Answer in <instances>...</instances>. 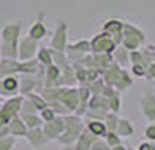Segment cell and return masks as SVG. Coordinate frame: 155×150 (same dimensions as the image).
I'll return each mask as SVG.
<instances>
[{
    "instance_id": "obj_12",
    "label": "cell",
    "mask_w": 155,
    "mask_h": 150,
    "mask_svg": "<svg viewBox=\"0 0 155 150\" xmlns=\"http://www.w3.org/2000/svg\"><path fill=\"white\" fill-rule=\"evenodd\" d=\"M19 89V79L16 75H7L0 80V94H14Z\"/></svg>"
},
{
    "instance_id": "obj_3",
    "label": "cell",
    "mask_w": 155,
    "mask_h": 150,
    "mask_svg": "<svg viewBox=\"0 0 155 150\" xmlns=\"http://www.w3.org/2000/svg\"><path fill=\"white\" fill-rule=\"evenodd\" d=\"M89 44H91V52H106V54H112L113 49L117 47V44L112 38V35L106 33V32H101L98 35H94L92 40H89Z\"/></svg>"
},
{
    "instance_id": "obj_6",
    "label": "cell",
    "mask_w": 155,
    "mask_h": 150,
    "mask_svg": "<svg viewBox=\"0 0 155 150\" xmlns=\"http://www.w3.org/2000/svg\"><path fill=\"white\" fill-rule=\"evenodd\" d=\"M21 103H23V98H19V96H14L9 101H5L0 107V124H5V122L12 121L14 115L21 110Z\"/></svg>"
},
{
    "instance_id": "obj_2",
    "label": "cell",
    "mask_w": 155,
    "mask_h": 150,
    "mask_svg": "<svg viewBox=\"0 0 155 150\" xmlns=\"http://www.w3.org/2000/svg\"><path fill=\"white\" fill-rule=\"evenodd\" d=\"M68 45V21L66 19H59L56 25V30L51 38V49L52 51H66Z\"/></svg>"
},
{
    "instance_id": "obj_22",
    "label": "cell",
    "mask_w": 155,
    "mask_h": 150,
    "mask_svg": "<svg viewBox=\"0 0 155 150\" xmlns=\"http://www.w3.org/2000/svg\"><path fill=\"white\" fill-rule=\"evenodd\" d=\"M112 150H127V148L124 147V145H120V143H119V145H115V147H112Z\"/></svg>"
},
{
    "instance_id": "obj_10",
    "label": "cell",
    "mask_w": 155,
    "mask_h": 150,
    "mask_svg": "<svg viewBox=\"0 0 155 150\" xmlns=\"http://www.w3.org/2000/svg\"><path fill=\"white\" fill-rule=\"evenodd\" d=\"M122 28H124V21H122V19H117V18L106 19V21L103 23V32L110 33L117 45L122 42Z\"/></svg>"
},
{
    "instance_id": "obj_16",
    "label": "cell",
    "mask_w": 155,
    "mask_h": 150,
    "mask_svg": "<svg viewBox=\"0 0 155 150\" xmlns=\"http://www.w3.org/2000/svg\"><path fill=\"white\" fill-rule=\"evenodd\" d=\"M113 58H115L117 65H120V66H126V65L129 63V51H127L122 44H119V45L113 49Z\"/></svg>"
},
{
    "instance_id": "obj_8",
    "label": "cell",
    "mask_w": 155,
    "mask_h": 150,
    "mask_svg": "<svg viewBox=\"0 0 155 150\" xmlns=\"http://www.w3.org/2000/svg\"><path fill=\"white\" fill-rule=\"evenodd\" d=\"M47 35V26H45V12L40 11L38 14H37V19L31 23V26L28 28V37L30 38H33L37 42H40L44 40V37Z\"/></svg>"
},
{
    "instance_id": "obj_13",
    "label": "cell",
    "mask_w": 155,
    "mask_h": 150,
    "mask_svg": "<svg viewBox=\"0 0 155 150\" xmlns=\"http://www.w3.org/2000/svg\"><path fill=\"white\" fill-rule=\"evenodd\" d=\"M0 56L18 59V42H0Z\"/></svg>"
},
{
    "instance_id": "obj_11",
    "label": "cell",
    "mask_w": 155,
    "mask_h": 150,
    "mask_svg": "<svg viewBox=\"0 0 155 150\" xmlns=\"http://www.w3.org/2000/svg\"><path fill=\"white\" fill-rule=\"evenodd\" d=\"M19 73V61L18 59H9V58H2L0 59V79L7 77V75H16Z\"/></svg>"
},
{
    "instance_id": "obj_15",
    "label": "cell",
    "mask_w": 155,
    "mask_h": 150,
    "mask_svg": "<svg viewBox=\"0 0 155 150\" xmlns=\"http://www.w3.org/2000/svg\"><path fill=\"white\" fill-rule=\"evenodd\" d=\"M115 133L119 136H124V138H126V136H133L134 135V126L127 121V119H119L117 128H115Z\"/></svg>"
},
{
    "instance_id": "obj_9",
    "label": "cell",
    "mask_w": 155,
    "mask_h": 150,
    "mask_svg": "<svg viewBox=\"0 0 155 150\" xmlns=\"http://www.w3.org/2000/svg\"><path fill=\"white\" fill-rule=\"evenodd\" d=\"M140 107L145 119L150 122H155V94L152 91H147L140 98Z\"/></svg>"
},
{
    "instance_id": "obj_20",
    "label": "cell",
    "mask_w": 155,
    "mask_h": 150,
    "mask_svg": "<svg viewBox=\"0 0 155 150\" xmlns=\"http://www.w3.org/2000/svg\"><path fill=\"white\" fill-rule=\"evenodd\" d=\"M131 70L136 77H145V72H147V66L145 65H131Z\"/></svg>"
},
{
    "instance_id": "obj_21",
    "label": "cell",
    "mask_w": 155,
    "mask_h": 150,
    "mask_svg": "<svg viewBox=\"0 0 155 150\" xmlns=\"http://www.w3.org/2000/svg\"><path fill=\"white\" fill-rule=\"evenodd\" d=\"M138 150H155V143L153 142H143V143H140Z\"/></svg>"
},
{
    "instance_id": "obj_5",
    "label": "cell",
    "mask_w": 155,
    "mask_h": 150,
    "mask_svg": "<svg viewBox=\"0 0 155 150\" xmlns=\"http://www.w3.org/2000/svg\"><path fill=\"white\" fill-rule=\"evenodd\" d=\"M25 21L23 19H14L4 25V28L0 32V42H18L21 37Z\"/></svg>"
},
{
    "instance_id": "obj_19",
    "label": "cell",
    "mask_w": 155,
    "mask_h": 150,
    "mask_svg": "<svg viewBox=\"0 0 155 150\" xmlns=\"http://www.w3.org/2000/svg\"><path fill=\"white\" fill-rule=\"evenodd\" d=\"M145 136H147L148 142L155 143V122H150L147 128H145Z\"/></svg>"
},
{
    "instance_id": "obj_14",
    "label": "cell",
    "mask_w": 155,
    "mask_h": 150,
    "mask_svg": "<svg viewBox=\"0 0 155 150\" xmlns=\"http://www.w3.org/2000/svg\"><path fill=\"white\" fill-rule=\"evenodd\" d=\"M35 59L38 61L40 65H44V66H49V65H52L54 61H52V49H49V47H38V51H37V56Z\"/></svg>"
},
{
    "instance_id": "obj_17",
    "label": "cell",
    "mask_w": 155,
    "mask_h": 150,
    "mask_svg": "<svg viewBox=\"0 0 155 150\" xmlns=\"http://www.w3.org/2000/svg\"><path fill=\"white\" fill-rule=\"evenodd\" d=\"M87 131L92 133L94 136H106V133H108L103 121H91L87 124Z\"/></svg>"
},
{
    "instance_id": "obj_1",
    "label": "cell",
    "mask_w": 155,
    "mask_h": 150,
    "mask_svg": "<svg viewBox=\"0 0 155 150\" xmlns=\"http://www.w3.org/2000/svg\"><path fill=\"white\" fill-rule=\"evenodd\" d=\"M145 42V32L140 30L136 25L131 23H124V28H122V45L127 51H136L141 47V44Z\"/></svg>"
},
{
    "instance_id": "obj_7",
    "label": "cell",
    "mask_w": 155,
    "mask_h": 150,
    "mask_svg": "<svg viewBox=\"0 0 155 150\" xmlns=\"http://www.w3.org/2000/svg\"><path fill=\"white\" fill-rule=\"evenodd\" d=\"M64 52H66V56H68L70 61H78L85 54L91 52V44H89V40L82 38V40H77V42H73V44H68Z\"/></svg>"
},
{
    "instance_id": "obj_18",
    "label": "cell",
    "mask_w": 155,
    "mask_h": 150,
    "mask_svg": "<svg viewBox=\"0 0 155 150\" xmlns=\"http://www.w3.org/2000/svg\"><path fill=\"white\" fill-rule=\"evenodd\" d=\"M106 143H108V147H115V145L120 143V136L113 131H108L106 133Z\"/></svg>"
},
{
    "instance_id": "obj_23",
    "label": "cell",
    "mask_w": 155,
    "mask_h": 150,
    "mask_svg": "<svg viewBox=\"0 0 155 150\" xmlns=\"http://www.w3.org/2000/svg\"><path fill=\"white\" fill-rule=\"evenodd\" d=\"M127 150H134V148H127Z\"/></svg>"
},
{
    "instance_id": "obj_4",
    "label": "cell",
    "mask_w": 155,
    "mask_h": 150,
    "mask_svg": "<svg viewBox=\"0 0 155 150\" xmlns=\"http://www.w3.org/2000/svg\"><path fill=\"white\" fill-rule=\"evenodd\" d=\"M40 47V42H37L28 35L18 40V59L19 61H26V59H33L37 56V51Z\"/></svg>"
}]
</instances>
